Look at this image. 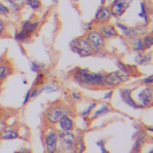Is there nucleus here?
<instances>
[{
	"instance_id": "nucleus-1",
	"label": "nucleus",
	"mask_w": 153,
	"mask_h": 153,
	"mask_svg": "<svg viewBox=\"0 0 153 153\" xmlns=\"http://www.w3.org/2000/svg\"><path fill=\"white\" fill-rule=\"evenodd\" d=\"M71 78L79 86L87 87V89L105 87V73H93L87 69L75 67L71 73Z\"/></svg>"
},
{
	"instance_id": "nucleus-2",
	"label": "nucleus",
	"mask_w": 153,
	"mask_h": 153,
	"mask_svg": "<svg viewBox=\"0 0 153 153\" xmlns=\"http://www.w3.org/2000/svg\"><path fill=\"white\" fill-rule=\"evenodd\" d=\"M40 22L36 19H27V20L22 22L20 28L16 30L13 34V39L19 43H27L31 40L32 35L39 30Z\"/></svg>"
},
{
	"instance_id": "nucleus-3",
	"label": "nucleus",
	"mask_w": 153,
	"mask_h": 153,
	"mask_svg": "<svg viewBox=\"0 0 153 153\" xmlns=\"http://www.w3.org/2000/svg\"><path fill=\"white\" fill-rule=\"evenodd\" d=\"M65 114H70V108L62 102L51 103L47 108L45 113V121L48 126H55L58 121L65 116Z\"/></svg>"
},
{
	"instance_id": "nucleus-4",
	"label": "nucleus",
	"mask_w": 153,
	"mask_h": 153,
	"mask_svg": "<svg viewBox=\"0 0 153 153\" xmlns=\"http://www.w3.org/2000/svg\"><path fill=\"white\" fill-rule=\"evenodd\" d=\"M75 140L73 132H58V153H75Z\"/></svg>"
},
{
	"instance_id": "nucleus-5",
	"label": "nucleus",
	"mask_w": 153,
	"mask_h": 153,
	"mask_svg": "<svg viewBox=\"0 0 153 153\" xmlns=\"http://www.w3.org/2000/svg\"><path fill=\"white\" fill-rule=\"evenodd\" d=\"M43 146L46 153H58V130L54 126H47L43 133Z\"/></svg>"
},
{
	"instance_id": "nucleus-6",
	"label": "nucleus",
	"mask_w": 153,
	"mask_h": 153,
	"mask_svg": "<svg viewBox=\"0 0 153 153\" xmlns=\"http://www.w3.org/2000/svg\"><path fill=\"white\" fill-rule=\"evenodd\" d=\"M69 46H70V50L73 53H75L78 56H81V58H87V56L94 55V51L90 47L89 43L86 42L85 36H79V38L73 39Z\"/></svg>"
},
{
	"instance_id": "nucleus-7",
	"label": "nucleus",
	"mask_w": 153,
	"mask_h": 153,
	"mask_svg": "<svg viewBox=\"0 0 153 153\" xmlns=\"http://www.w3.org/2000/svg\"><path fill=\"white\" fill-rule=\"evenodd\" d=\"M85 39H86V42L90 45V47L93 48L94 54L95 53H101V51L105 50L106 40L103 39V36L100 34V31H98V30L93 28L91 31L86 32V35H85Z\"/></svg>"
},
{
	"instance_id": "nucleus-8",
	"label": "nucleus",
	"mask_w": 153,
	"mask_h": 153,
	"mask_svg": "<svg viewBox=\"0 0 153 153\" xmlns=\"http://www.w3.org/2000/svg\"><path fill=\"white\" fill-rule=\"evenodd\" d=\"M136 102L143 109L153 105V85H144L136 93Z\"/></svg>"
},
{
	"instance_id": "nucleus-9",
	"label": "nucleus",
	"mask_w": 153,
	"mask_h": 153,
	"mask_svg": "<svg viewBox=\"0 0 153 153\" xmlns=\"http://www.w3.org/2000/svg\"><path fill=\"white\" fill-rule=\"evenodd\" d=\"M132 1L133 0H113L110 7H109L111 11V16L116 19H120L121 16H124V13L130 7Z\"/></svg>"
},
{
	"instance_id": "nucleus-10",
	"label": "nucleus",
	"mask_w": 153,
	"mask_h": 153,
	"mask_svg": "<svg viewBox=\"0 0 153 153\" xmlns=\"http://www.w3.org/2000/svg\"><path fill=\"white\" fill-rule=\"evenodd\" d=\"M133 91L134 89L133 87H125V89H120V95H121V100L124 103H126L129 108L132 109H137V110H143V106H140L136 100L133 98Z\"/></svg>"
},
{
	"instance_id": "nucleus-11",
	"label": "nucleus",
	"mask_w": 153,
	"mask_h": 153,
	"mask_svg": "<svg viewBox=\"0 0 153 153\" xmlns=\"http://www.w3.org/2000/svg\"><path fill=\"white\" fill-rule=\"evenodd\" d=\"M111 18H113V16H111L110 8H109L108 5H101V7L95 11V15H94V20H93V23L105 24V23H109Z\"/></svg>"
},
{
	"instance_id": "nucleus-12",
	"label": "nucleus",
	"mask_w": 153,
	"mask_h": 153,
	"mask_svg": "<svg viewBox=\"0 0 153 153\" xmlns=\"http://www.w3.org/2000/svg\"><path fill=\"white\" fill-rule=\"evenodd\" d=\"M98 31H100V34L102 35L105 40L114 39V38L118 36V30L116 28V26H113V24H110V23L100 24V27H98Z\"/></svg>"
},
{
	"instance_id": "nucleus-13",
	"label": "nucleus",
	"mask_w": 153,
	"mask_h": 153,
	"mask_svg": "<svg viewBox=\"0 0 153 153\" xmlns=\"http://www.w3.org/2000/svg\"><path fill=\"white\" fill-rule=\"evenodd\" d=\"M124 83L121 75H120L118 71H111L105 74V87H110V89H114V87H118Z\"/></svg>"
},
{
	"instance_id": "nucleus-14",
	"label": "nucleus",
	"mask_w": 153,
	"mask_h": 153,
	"mask_svg": "<svg viewBox=\"0 0 153 153\" xmlns=\"http://www.w3.org/2000/svg\"><path fill=\"white\" fill-rule=\"evenodd\" d=\"M56 125H58V129L61 132H73L75 128V121L70 114H65Z\"/></svg>"
},
{
	"instance_id": "nucleus-15",
	"label": "nucleus",
	"mask_w": 153,
	"mask_h": 153,
	"mask_svg": "<svg viewBox=\"0 0 153 153\" xmlns=\"http://www.w3.org/2000/svg\"><path fill=\"white\" fill-rule=\"evenodd\" d=\"M114 26H116L117 30H120V31H121L122 36L126 38L128 40L133 39V38H136V36H140V35L137 34V31H136L134 27H129V26H126V24H124V23H120V22H118V23H116Z\"/></svg>"
},
{
	"instance_id": "nucleus-16",
	"label": "nucleus",
	"mask_w": 153,
	"mask_h": 153,
	"mask_svg": "<svg viewBox=\"0 0 153 153\" xmlns=\"http://www.w3.org/2000/svg\"><path fill=\"white\" fill-rule=\"evenodd\" d=\"M20 137L18 129L15 128H4L0 132V140L1 141H11V140H18Z\"/></svg>"
},
{
	"instance_id": "nucleus-17",
	"label": "nucleus",
	"mask_w": 153,
	"mask_h": 153,
	"mask_svg": "<svg viewBox=\"0 0 153 153\" xmlns=\"http://www.w3.org/2000/svg\"><path fill=\"white\" fill-rule=\"evenodd\" d=\"M134 62H136V65H138V66H145V65H149L152 62V54L149 53L148 50L143 51V53H136Z\"/></svg>"
},
{
	"instance_id": "nucleus-18",
	"label": "nucleus",
	"mask_w": 153,
	"mask_h": 153,
	"mask_svg": "<svg viewBox=\"0 0 153 153\" xmlns=\"http://www.w3.org/2000/svg\"><path fill=\"white\" fill-rule=\"evenodd\" d=\"M12 74H13V67L10 62H4V63L0 65V85Z\"/></svg>"
},
{
	"instance_id": "nucleus-19",
	"label": "nucleus",
	"mask_w": 153,
	"mask_h": 153,
	"mask_svg": "<svg viewBox=\"0 0 153 153\" xmlns=\"http://www.w3.org/2000/svg\"><path fill=\"white\" fill-rule=\"evenodd\" d=\"M129 46H130V50L134 51V53H143V51H146L145 47H144V43L141 36H136L133 39L129 40Z\"/></svg>"
},
{
	"instance_id": "nucleus-20",
	"label": "nucleus",
	"mask_w": 153,
	"mask_h": 153,
	"mask_svg": "<svg viewBox=\"0 0 153 153\" xmlns=\"http://www.w3.org/2000/svg\"><path fill=\"white\" fill-rule=\"evenodd\" d=\"M111 110V108L109 105H100V106H95L94 110H93V116H90L91 120H95V118H100V117L105 116L108 114L109 111Z\"/></svg>"
},
{
	"instance_id": "nucleus-21",
	"label": "nucleus",
	"mask_w": 153,
	"mask_h": 153,
	"mask_svg": "<svg viewBox=\"0 0 153 153\" xmlns=\"http://www.w3.org/2000/svg\"><path fill=\"white\" fill-rule=\"evenodd\" d=\"M145 141H146V134L145 133H141L134 141V145H133L132 153H140L143 151V146L145 145Z\"/></svg>"
},
{
	"instance_id": "nucleus-22",
	"label": "nucleus",
	"mask_w": 153,
	"mask_h": 153,
	"mask_svg": "<svg viewBox=\"0 0 153 153\" xmlns=\"http://www.w3.org/2000/svg\"><path fill=\"white\" fill-rule=\"evenodd\" d=\"M141 39H143L145 50H151L153 47V32H145V34L141 36Z\"/></svg>"
},
{
	"instance_id": "nucleus-23",
	"label": "nucleus",
	"mask_w": 153,
	"mask_h": 153,
	"mask_svg": "<svg viewBox=\"0 0 153 153\" xmlns=\"http://www.w3.org/2000/svg\"><path fill=\"white\" fill-rule=\"evenodd\" d=\"M85 149H86V145H85V141L82 136H76L75 140V146H74V152L75 153H83Z\"/></svg>"
},
{
	"instance_id": "nucleus-24",
	"label": "nucleus",
	"mask_w": 153,
	"mask_h": 153,
	"mask_svg": "<svg viewBox=\"0 0 153 153\" xmlns=\"http://www.w3.org/2000/svg\"><path fill=\"white\" fill-rule=\"evenodd\" d=\"M24 5L32 11H39L42 8V0H24Z\"/></svg>"
},
{
	"instance_id": "nucleus-25",
	"label": "nucleus",
	"mask_w": 153,
	"mask_h": 153,
	"mask_svg": "<svg viewBox=\"0 0 153 153\" xmlns=\"http://www.w3.org/2000/svg\"><path fill=\"white\" fill-rule=\"evenodd\" d=\"M140 5H141V11H140V13H138V16L144 20V23L148 24L149 23V13H148V10H146V3L143 0V1L140 3Z\"/></svg>"
},
{
	"instance_id": "nucleus-26",
	"label": "nucleus",
	"mask_w": 153,
	"mask_h": 153,
	"mask_svg": "<svg viewBox=\"0 0 153 153\" xmlns=\"http://www.w3.org/2000/svg\"><path fill=\"white\" fill-rule=\"evenodd\" d=\"M40 89H42L43 93H55L59 90V86L56 83H54V82H50V83H43L40 86Z\"/></svg>"
},
{
	"instance_id": "nucleus-27",
	"label": "nucleus",
	"mask_w": 153,
	"mask_h": 153,
	"mask_svg": "<svg viewBox=\"0 0 153 153\" xmlns=\"http://www.w3.org/2000/svg\"><path fill=\"white\" fill-rule=\"evenodd\" d=\"M95 106H97V103H95V102H91L86 109H85V110L81 111V117H83V118H87L89 116H91V111L94 110Z\"/></svg>"
},
{
	"instance_id": "nucleus-28",
	"label": "nucleus",
	"mask_w": 153,
	"mask_h": 153,
	"mask_svg": "<svg viewBox=\"0 0 153 153\" xmlns=\"http://www.w3.org/2000/svg\"><path fill=\"white\" fill-rule=\"evenodd\" d=\"M43 69H45V65H43V63H40V62H36V61H32L31 62V71L40 73V71H43Z\"/></svg>"
},
{
	"instance_id": "nucleus-29",
	"label": "nucleus",
	"mask_w": 153,
	"mask_h": 153,
	"mask_svg": "<svg viewBox=\"0 0 153 153\" xmlns=\"http://www.w3.org/2000/svg\"><path fill=\"white\" fill-rule=\"evenodd\" d=\"M1 16H4V18L10 16V8H8V5L5 4L4 1L0 0V18H1Z\"/></svg>"
},
{
	"instance_id": "nucleus-30",
	"label": "nucleus",
	"mask_w": 153,
	"mask_h": 153,
	"mask_svg": "<svg viewBox=\"0 0 153 153\" xmlns=\"http://www.w3.org/2000/svg\"><path fill=\"white\" fill-rule=\"evenodd\" d=\"M45 79H46V75L43 74V71L36 73V79H35V82H34V87L42 86V85H43V82H45Z\"/></svg>"
},
{
	"instance_id": "nucleus-31",
	"label": "nucleus",
	"mask_w": 153,
	"mask_h": 153,
	"mask_svg": "<svg viewBox=\"0 0 153 153\" xmlns=\"http://www.w3.org/2000/svg\"><path fill=\"white\" fill-rule=\"evenodd\" d=\"M7 35V22L0 18V38H4Z\"/></svg>"
},
{
	"instance_id": "nucleus-32",
	"label": "nucleus",
	"mask_w": 153,
	"mask_h": 153,
	"mask_svg": "<svg viewBox=\"0 0 153 153\" xmlns=\"http://www.w3.org/2000/svg\"><path fill=\"white\" fill-rule=\"evenodd\" d=\"M141 82H143V85H153V74L145 76V78H143L141 79Z\"/></svg>"
},
{
	"instance_id": "nucleus-33",
	"label": "nucleus",
	"mask_w": 153,
	"mask_h": 153,
	"mask_svg": "<svg viewBox=\"0 0 153 153\" xmlns=\"http://www.w3.org/2000/svg\"><path fill=\"white\" fill-rule=\"evenodd\" d=\"M70 95H71V98L74 101H81L82 100V94L81 93H78V91H71L70 93Z\"/></svg>"
},
{
	"instance_id": "nucleus-34",
	"label": "nucleus",
	"mask_w": 153,
	"mask_h": 153,
	"mask_svg": "<svg viewBox=\"0 0 153 153\" xmlns=\"http://www.w3.org/2000/svg\"><path fill=\"white\" fill-rule=\"evenodd\" d=\"M97 145H98V146H100V148H101V152H102V153H109V152H108V151H106V149H105V141L100 140V141H98V143H97Z\"/></svg>"
},
{
	"instance_id": "nucleus-35",
	"label": "nucleus",
	"mask_w": 153,
	"mask_h": 153,
	"mask_svg": "<svg viewBox=\"0 0 153 153\" xmlns=\"http://www.w3.org/2000/svg\"><path fill=\"white\" fill-rule=\"evenodd\" d=\"M111 97H113V89H110L109 91H106L105 94H103V100H106V101H109Z\"/></svg>"
},
{
	"instance_id": "nucleus-36",
	"label": "nucleus",
	"mask_w": 153,
	"mask_h": 153,
	"mask_svg": "<svg viewBox=\"0 0 153 153\" xmlns=\"http://www.w3.org/2000/svg\"><path fill=\"white\" fill-rule=\"evenodd\" d=\"M83 28H85V31H86V32L91 31V30H93V22H90V23H86Z\"/></svg>"
},
{
	"instance_id": "nucleus-37",
	"label": "nucleus",
	"mask_w": 153,
	"mask_h": 153,
	"mask_svg": "<svg viewBox=\"0 0 153 153\" xmlns=\"http://www.w3.org/2000/svg\"><path fill=\"white\" fill-rule=\"evenodd\" d=\"M15 153H32V151L28 149V148H20V149H18Z\"/></svg>"
},
{
	"instance_id": "nucleus-38",
	"label": "nucleus",
	"mask_w": 153,
	"mask_h": 153,
	"mask_svg": "<svg viewBox=\"0 0 153 153\" xmlns=\"http://www.w3.org/2000/svg\"><path fill=\"white\" fill-rule=\"evenodd\" d=\"M4 128H7V125H5V121H4V120H0V132H1Z\"/></svg>"
},
{
	"instance_id": "nucleus-39",
	"label": "nucleus",
	"mask_w": 153,
	"mask_h": 153,
	"mask_svg": "<svg viewBox=\"0 0 153 153\" xmlns=\"http://www.w3.org/2000/svg\"><path fill=\"white\" fill-rule=\"evenodd\" d=\"M15 4H18V5H20V7H23L24 5V0H12Z\"/></svg>"
},
{
	"instance_id": "nucleus-40",
	"label": "nucleus",
	"mask_w": 153,
	"mask_h": 153,
	"mask_svg": "<svg viewBox=\"0 0 153 153\" xmlns=\"http://www.w3.org/2000/svg\"><path fill=\"white\" fill-rule=\"evenodd\" d=\"M1 63H4V55L0 56V65H1Z\"/></svg>"
},
{
	"instance_id": "nucleus-41",
	"label": "nucleus",
	"mask_w": 153,
	"mask_h": 153,
	"mask_svg": "<svg viewBox=\"0 0 153 153\" xmlns=\"http://www.w3.org/2000/svg\"><path fill=\"white\" fill-rule=\"evenodd\" d=\"M106 4V0H101V5H105Z\"/></svg>"
},
{
	"instance_id": "nucleus-42",
	"label": "nucleus",
	"mask_w": 153,
	"mask_h": 153,
	"mask_svg": "<svg viewBox=\"0 0 153 153\" xmlns=\"http://www.w3.org/2000/svg\"><path fill=\"white\" fill-rule=\"evenodd\" d=\"M146 130H149V132H153V128H146Z\"/></svg>"
},
{
	"instance_id": "nucleus-43",
	"label": "nucleus",
	"mask_w": 153,
	"mask_h": 153,
	"mask_svg": "<svg viewBox=\"0 0 153 153\" xmlns=\"http://www.w3.org/2000/svg\"><path fill=\"white\" fill-rule=\"evenodd\" d=\"M53 3L54 4H58V0H53Z\"/></svg>"
},
{
	"instance_id": "nucleus-44",
	"label": "nucleus",
	"mask_w": 153,
	"mask_h": 153,
	"mask_svg": "<svg viewBox=\"0 0 153 153\" xmlns=\"http://www.w3.org/2000/svg\"><path fill=\"white\" fill-rule=\"evenodd\" d=\"M149 153H153V149H152V151H151V152H149Z\"/></svg>"
},
{
	"instance_id": "nucleus-45",
	"label": "nucleus",
	"mask_w": 153,
	"mask_h": 153,
	"mask_svg": "<svg viewBox=\"0 0 153 153\" xmlns=\"http://www.w3.org/2000/svg\"><path fill=\"white\" fill-rule=\"evenodd\" d=\"M152 61H153V54H152Z\"/></svg>"
},
{
	"instance_id": "nucleus-46",
	"label": "nucleus",
	"mask_w": 153,
	"mask_h": 153,
	"mask_svg": "<svg viewBox=\"0 0 153 153\" xmlns=\"http://www.w3.org/2000/svg\"><path fill=\"white\" fill-rule=\"evenodd\" d=\"M0 145H1V140H0Z\"/></svg>"
}]
</instances>
